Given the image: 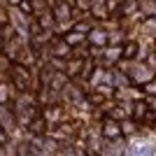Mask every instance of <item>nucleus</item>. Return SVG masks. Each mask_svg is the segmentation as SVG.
Wrapping results in <instances>:
<instances>
[{
    "mask_svg": "<svg viewBox=\"0 0 156 156\" xmlns=\"http://www.w3.org/2000/svg\"><path fill=\"white\" fill-rule=\"evenodd\" d=\"M135 51H137L135 44H128V47H126V56H135Z\"/></svg>",
    "mask_w": 156,
    "mask_h": 156,
    "instance_id": "nucleus-1",
    "label": "nucleus"
}]
</instances>
